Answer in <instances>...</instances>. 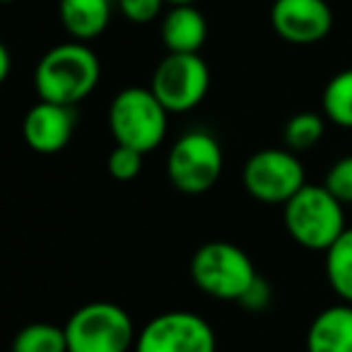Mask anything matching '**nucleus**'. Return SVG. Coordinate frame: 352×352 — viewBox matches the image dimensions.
<instances>
[{"label":"nucleus","instance_id":"nucleus-18","mask_svg":"<svg viewBox=\"0 0 352 352\" xmlns=\"http://www.w3.org/2000/svg\"><path fill=\"white\" fill-rule=\"evenodd\" d=\"M326 121H328L326 116L314 113V111L294 113V116L285 123V131H283L285 145L292 152H304V150L316 147L318 142H321L323 133H326Z\"/></svg>","mask_w":352,"mask_h":352},{"label":"nucleus","instance_id":"nucleus-11","mask_svg":"<svg viewBox=\"0 0 352 352\" xmlns=\"http://www.w3.org/2000/svg\"><path fill=\"white\" fill-rule=\"evenodd\" d=\"M75 123H78L75 107L39 99L22 121V135L30 150L39 155H56L73 140Z\"/></svg>","mask_w":352,"mask_h":352},{"label":"nucleus","instance_id":"nucleus-20","mask_svg":"<svg viewBox=\"0 0 352 352\" xmlns=\"http://www.w3.org/2000/svg\"><path fill=\"white\" fill-rule=\"evenodd\" d=\"M323 186L342 203L352 206V155L338 157L323 176Z\"/></svg>","mask_w":352,"mask_h":352},{"label":"nucleus","instance_id":"nucleus-2","mask_svg":"<svg viewBox=\"0 0 352 352\" xmlns=\"http://www.w3.org/2000/svg\"><path fill=\"white\" fill-rule=\"evenodd\" d=\"M283 222L287 234L309 251H328L347 230L345 206L323 184H307L294 193L283 206Z\"/></svg>","mask_w":352,"mask_h":352},{"label":"nucleus","instance_id":"nucleus-9","mask_svg":"<svg viewBox=\"0 0 352 352\" xmlns=\"http://www.w3.org/2000/svg\"><path fill=\"white\" fill-rule=\"evenodd\" d=\"M150 89L169 113H188L208 97L210 68L201 54H166L152 73Z\"/></svg>","mask_w":352,"mask_h":352},{"label":"nucleus","instance_id":"nucleus-21","mask_svg":"<svg viewBox=\"0 0 352 352\" xmlns=\"http://www.w3.org/2000/svg\"><path fill=\"white\" fill-rule=\"evenodd\" d=\"M118 12L133 25H150L160 17L164 0H116Z\"/></svg>","mask_w":352,"mask_h":352},{"label":"nucleus","instance_id":"nucleus-17","mask_svg":"<svg viewBox=\"0 0 352 352\" xmlns=\"http://www.w3.org/2000/svg\"><path fill=\"white\" fill-rule=\"evenodd\" d=\"M10 352H68L65 328L46 321L30 323L15 333Z\"/></svg>","mask_w":352,"mask_h":352},{"label":"nucleus","instance_id":"nucleus-6","mask_svg":"<svg viewBox=\"0 0 352 352\" xmlns=\"http://www.w3.org/2000/svg\"><path fill=\"white\" fill-rule=\"evenodd\" d=\"M225 155L217 138L208 131H186L179 135L166 155V179L186 196L208 193L222 176Z\"/></svg>","mask_w":352,"mask_h":352},{"label":"nucleus","instance_id":"nucleus-14","mask_svg":"<svg viewBox=\"0 0 352 352\" xmlns=\"http://www.w3.org/2000/svg\"><path fill=\"white\" fill-rule=\"evenodd\" d=\"M113 0H58V15L70 39L89 44L111 22Z\"/></svg>","mask_w":352,"mask_h":352},{"label":"nucleus","instance_id":"nucleus-12","mask_svg":"<svg viewBox=\"0 0 352 352\" xmlns=\"http://www.w3.org/2000/svg\"><path fill=\"white\" fill-rule=\"evenodd\" d=\"M307 352H352V304L321 309L309 323Z\"/></svg>","mask_w":352,"mask_h":352},{"label":"nucleus","instance_id":"nucleus-8","mask_svg":"<svg viewBox=\"0 0 352 352\" xmlns=\"http://www.w3.org/2000/svg\"><path fill=\"white\" fill-rule=\"evenodd\" d=\"M135 352H217L215 328L196 311L174 309L152 316L138 331Z\"/></svg>","mask_w":352,"mask_h":352},{"label":"nucleus","instance_id":"nucleus-10","mask_svg":"<svg viewBox=\"0 0 352 352\" xmlns=\"http://www.w3.org/2000/svg\"><path fill=\"white\" fill-rule=\"evenodd\" d=\"M270 25L287 44L311 46L331 34L333 10L328 0H275Z\"/></svg>","mask_w":352,"mask_h":352},{"label":"nucleus","instance_id":"nucleus-24","mask_svg":"<svg viewBox=\"0 0 352 352\" xmlns=\"http://www.w3.org/2000/svg\"><path fill=\"white\" fill-rule=\"evenodd\" d=\"M166 6H196L198 0H164Z\"/></svg>","mask_w":352,"mask_h":352},{"label":"nucleus","instance_id":"nucleus-15","mask_svg":"<svg viewBox=\"0 0 352 352\" xmlns=\"http://www.w3.org/2000/svg\"><path fill=\"white\" fill-rule=\"evenodd\" d=\"M326 254V278L340 302L352 304V227H347Z\"/></svg>","mask_w":352,"mask_h":352},{"label":"nucleus","instance_id":"nucleus-25","mask_svg":"<svg viewBox=\"0 0 352 352\" xmlns=\"http://www.w3.org/2000/svg\"><path fill=\"white\" fill-rule=\"evenodd\" d=\"M3 3H12V0H3Z\"/></svg>","mask_w":352,"mask_h":352},{"label":"nucleus","instance_id":"nucleus-16","mask_svg":"<svg viewBox=\"0 0 352 352\" xmlns=\"http://www.w3.org/2000/svg\"><path fill=\"white\" fill-rule=\"evenodd\" d=\"M323 116L338 128L352 131V68L336 73L321 94Z\"/></svg>","mask_w":352,"mask_h":352},{"label":"nucleus","instance_id":"nucleus-5","mask_svg":"<svg viewBox=\"0 0 352 352\" xmlns=\"http://www.w3.org/2000/svg\"><path fill=\"white\" fill-rule=\"evenodd\" d=\"M68 352H131L135 347V323L113 302H87L65 321Z\"/></svg>","mask_w":352,"mask_h":352},{"label":"nucleus","instance_id":"nucleus-23","mask_svg":"<svg viewBox=\"0 0 352 352\" xmlns=\"http://www.w3.org/2000/svg\"><path fill=\"white\" fill-rule=\"evenodd\" d=\"M10 51H8V46H0V82H6L8 78H10Z\"/></svg>","mask_w":352,"mask_h":352},{"label":"nucleus","instance_id":"nucleus-22","mask_svg":"<svg viewBox=\"0 0 352 352\" xmlns=\"http://www.w3.org/2000/svg\"><path fill=\"white\" fill-rule=\"evenodd\" d=\"M270 299H273V287H270L268 280H265L263 275H258V278L251 283V287L244 292V297L239 299V304L246 309V311L258 314L270 307Z\"/></svg>","mask_w":352,"mask_h":352},{"label":"nucleus","instance_id":"nucleus-7","mask_svg":"<svg viewBox=\"0 0 352 352\" xmlns=\"http://www.w3.org/2000/svg\"><path fill=\"white\" fill-rule=\"evenodd\" d=\"M241 186L261 206H285L307 186V171L289 147H265L244 162Z\"/></svg>","mask_w":352,"mask_h":352},{"label":"nucleus","instance_id":"nucleus-3","mask_svg":"<svg viewBox=\"0 0 352 352\" xmlns=\"http://www.w3.org/2000/svg\"><path fill=\"white\" fill-rule=\"evenodd\" d=\"M107 123L116 145L133 150H157L169 131V111L150 87H126L111 99Z\"/></svg>","mask_w":352,"mask_h":352},{"label":"nucleus","instance_id":"nucleus-19","mask_svg":"<svg viewBox=\"0 0 352 352\" xmlns=\"http://www.w3.org/2000/svg\"><path fill=\"white\" fill-rule=\"evenodd\" d=\"M142 152L128 145H116L107 157V171L116 182H133L142 171Z\"/></svg>","mask_w":352,"mask_h":352},{"label":"nucleus","instance_id":"nucleus-13","mask_svg":"<svg viewBox=\"0 0 352 352\" xmlns=\"http://www.w3.org/2000/svg\"><path fill=\"white\" fill-rule=\"evenodd\" d=\"M160 34L169 54H198L208 39V22L196 6H171Z\"/></svg>","mask_w":352,"mask_h":352},{"label":"nucleus","instance_id":"nucleus-1","mask_svg":"<svg viewBox=\"0 0 352 352\" xmlns=\"http://www.w3.org/2000/svg\"><path fill=\"white\" fill-rule=\"evenodd\" d=\"M99 78V56L85 41L70 39L41 56L34 68V89L44 102L75 107L97 89Z\"/></svg>","mask_w":352,"mask_h":352},{"label":"nucleus","instance_id":"nucleus-4","mask_svg":"<svg viewBox=\"0 0 352 352\" xmlns=\"http://www.w3.org/2000/svg\"><path fill=\"white\" fill-rule=\"evenodd\" d=\"M258 278L251 256L232 241H206L191 256V280L217 302H239Z\"/></svg>","mask_w":352,"mask_h":352}]
</instances>
